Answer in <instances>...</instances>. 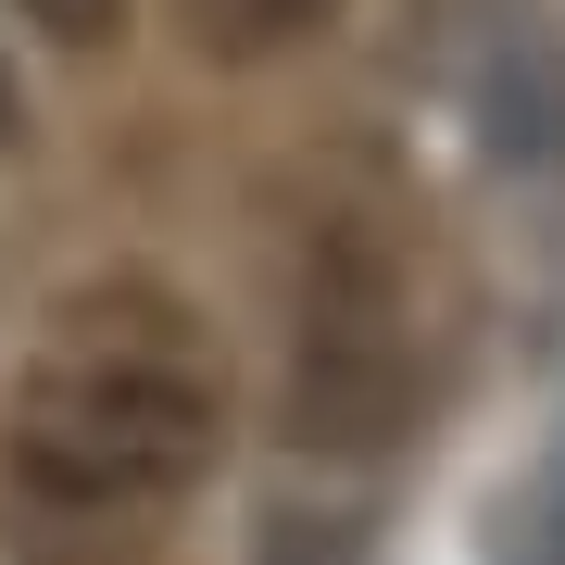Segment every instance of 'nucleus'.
<instances>
[{"instance_id": "1", "label": "nucleus", "mask_w": 565, "mask_h": 565, "mask_svg": "<svg viewBox=\"0 0 565 565\" xmlns=\"http://www.w3.org/2000/svg\"><path fill=\"white\" fill-rule=\"evenodd\" d=\"M226 452V352L189 289L76 277L0 377V478L63 527H151Z\"/></svg>"}, {"instance_id": "2", "label": "nucleus", "mask_w": 565, "mask_h": 565, "mask_svg": "<svg viewBox=\"0 0 565 565\" xmlns=\"http://www.w3.org/2000/svg\"><path fill=\"white\" fill-rule=\"evenodd\" d=\"M415 415V214L390 163H327L289 226V440L377 452Z\"/></svg>"}, {"instance_id": "3", "label": "nucleus", "mask_w": 565, "mask_h": 565, "mask_svg": "<svg viewBox=\"0 0 565 565\" xmlns=\"http://www.w3.org/2000/svg\"><path fill=\"white\" fill-rule=\"evenodd\" d=\"M340 0H189V39L214 63H264V51H302Z\"/></svg>"}, {"instance_id": "4", "label": "nucleus", "mask_w": 565, "mask_h": 565, "mask_svg": "<svg viewBox=\"0 0 565 565\" xmlns=\"http://www.w3.org/2000/svg\"><path fill=\"white\" fill-rule=\"evenodd\" d=\"M39 39H63V51H102V39H126V0H13Z\"/></svg>"}, {"instance_id": "5", "label": "nucleus", "mask_w": 565, "mask_h": 565, "mask_svg": "<svg viewBox=\"0 0 565 565\" xmlns=\"http://www.w3.org/2000/svg\"><path fill=\"white\" fill-rule=\"evenodd\" d=\"M264 565H352V553L315 541V527H277V541H264Z\"/></svg>"}, {"instance_id": "6", "label": "nucleus", "mask_w": 565, "mask_h": 565, "mask_svg": "<svg viewBox=\"0 0 565 565\" xmlns=\"http://www.w3.org/2000/svg\"><path fill=\"white\" fill-rule=\"evenodd\" d=\"M25 139V88H13V63H0V151Z\"/></svg>"}]
</instances>
